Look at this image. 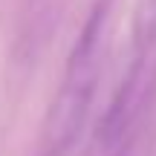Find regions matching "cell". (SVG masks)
Listing matches in <instances>:
<instances>
[{
    "instance_id": "1",
    "label": "cell",
    "mask_w": 156,
    "mask_h": 156,
    "mask_svg": "<svg viewBox=\"0 0 156 156\" xmlns=\"http://www.w3.org/2000/svg\"><path fill=\"white\" fill-rule=\"evenodd\" d=\"M113 12H116V0H93L90 3L87 17L69 46L55 98L41 122L35 156H69L73 147L78 145L90 122L98 78L104 69Z\"/></svg>"
},
{
    "instance_id": "2",
    "label": "cell",
    "mask_w": 156,
    "mask_h": 156,
    "mask_svg": "<svg viewBox=\"0 0 156 156\" xmlns=\"http://www.w3.org/2000/svg\"><path fill=\"white\" fill-rule=\"evenodd\" d=\"M127 64L95 130L98 156L136 153L142 124L156 101V0H142L133 20Z\"/></svg>"
}]
</instances>
